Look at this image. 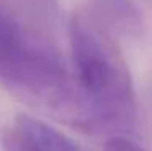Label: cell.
Wrapping results in <instances>:
<instances>
[{"label":"cell","mask_w":152,"mask_h":151,"mask_svg":"<svg viewBox=\"0 0 152 151\" xmlns=\"http://www.w3.org/2000/svg\"><path fill=\"white\" fill-rule=\"evenodd\" d=\"M0 83L29 106L89 133L84 104L60 49L10 0H0Z\"/></svg>","instance_id":"obj_1"},{"label":"cell","mask_w":152,"mask_h":151,"mask_svg":"<svg viewBox=\"0 0 152 151\" xmlns=\"http://www.w3.org/2000/svg\"><path fill=\"white\" fill-rule=\"evenodd\" d=\"M89 10L113 36L139 38L146 31L144 15L133 0H92Z\"/></svg>","instance_id":"obj_4"},{"label":"cell","mask_w":152,"mask_h":151,"mask_svg":"<svg viewBox=\"0 0 152 151\" xmlns=\"http://www.w3.org/2000/svg\"><path fill=\"white\" fill-rule=\"evenodd\" d=\"M104 151H146L141 148L137 143H134L131 138L125 135H113L108 136L105 145H104Z\"/></svg>","instance_id":"obj_6"},{"label":"cell","mask_w":152,"mask_h":151,"mask_svg":"<svg viewBox=\"0 0 152 151\" xmlns=\"http://www.w3.org/2000/svg\"><path fill=\"white\" fill-rule=\"evenodd\" d=\"M3 151H84L55 127L20 114L2 133Z\"/></svg>","instance_id":"obj_3"},{"label":"cell","mask_w":152,"mask_h":151,"mask_svg":"<svg viewBox=\"0 0 152 151\" xmlns=\"http://www.w3.org/2000/svg\"><path fill=\"white\" fill-rule=\"evenodd\" d=\"M71 78L84 104L89 133L125 135L136 125V93L115 36L89 8L68 23Z\"/></svg>","instance_id":"obj_2"},{"label":"cell","mask_w":152,"mask_h":151,"mask_svg":"<svg viewBox=\"0 0 152 151\" xmlns=\"http://www.w3.org/2000/svg\"><path fill=\"white\" fill-rule=\"evenodd\" d=\"M20 8L39 26L52 33L60 26L61 13L57 0H18Z\"/></svg>","instance_id":"obj_5"}]
</instances>
